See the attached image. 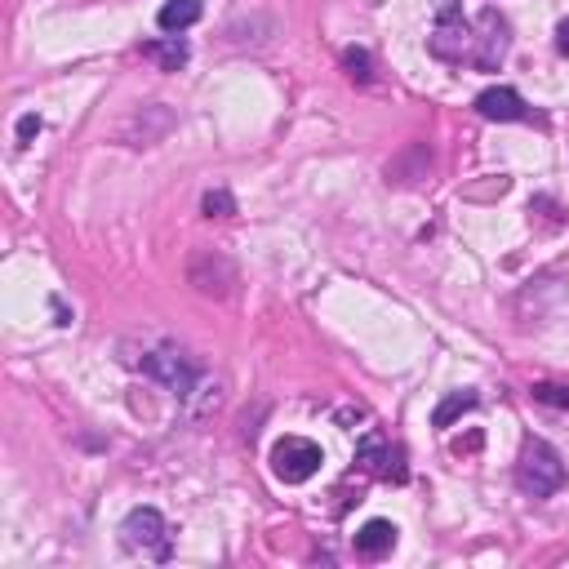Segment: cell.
Returning <instances> with one entry per match:
<instances>
[{
  "label": "cell",
  "mask_w": 569,
  "mask_h": 569,
  "mask_svg": "<svg viewBox=\"0 0 569 569\" xmlns=\"http://www.w3.org/2000/svg\"><path fill=\"white\" fill-rule=\"evenodd\" d=\"M343 67H347V76H352L356 85H369L374 81V58H369V49H343Z\"/></svg>",
  "instance_id": "ac0fdd59"
},
{
  "label": "cell",
  "mask_w": 569,
  "mask_h": 569,
  "mask_svg": "<svg viewBox=\"0 0 569 569\" xmlns=\"http://www.w3.org/2000/svg\"><path fill=\"white\" fill-rule=\"evenodd\" d=\"M472 41L476 36L463 23V5L458 0H436V32L427 36V49L436 58H445V63H458V58H472Z\"/></svg>",
  "instance_id": "277c9868"
},
{
  "label": "cell",
  "mask_w": 569,
  "mask_h": 569,
  "mask_svg": "<svg viewBox=\"0 0 569 569\" xmlns=\"http://www.w3.org/2000/svg\"><path fill=\"white\" fill-rule=\"evenodd\" d=\"M507 49H512V27H507V18L498 14V9H481V36L472 41V63L481 67V72H494L507 58Z\"/></svg>",
  "instance_id": "ba28073f"
},
{
  "label": "cell",
  "mask_w": 569,
  "mask_h": 569,
  "mask_svg": "<svg viewBox=\"0 0 569 569\" xmlns=\"http://www.w3.org/2000/svg\"><path fill=\"white\" fill-rule=\"evenodd\" d=\"M41 134V116H23V121H18V143H32V138Z\"/></svg>",
  "instance_id": "44dd1931"
},
{
  "label": "cell",
  "mask_w": 569,
  "mask_h": 569,
  "mask_svg": "<svg viewBox=\"0 0 569 569\" xmlns=\"http://www.w3.org/2000/svg\"><path fill=\"white\" fill-rule=\"evenodd\" d=\"M476 112L485 116V121H525V98L516 94V89H503V85H494V89H481L476 94Z\"/></svg>",
  "instance_id": "7c38bea8"
},
{
  "label": "cell",
  "mask_w": 569,
  "mask_h": 569,
  "mask_svg": "<svg viewBox=\"0 0 569 569\" xmlns=\"http://www.w3.org/2000/svg\"><path fill=\"white\" fill-rule=\"evenodd\" d=\"M321 463H325L321 445L307 441V436H281L272 449V472H276V481H285V485L312 481V476L321 472Z\"/></svg>",
  "instance_id": "5b68a950"
},
{
  "label": "cell",
  "mask_w": 569,
  "mask_h": 569,
  "mask_svg": "<svg viewBox=\"0 0 569 569\" xmlns=\"http://www.w3.org/2000/svg\"><path fill=\"white\" fill-rule=\"evenodd\" d=\"M556 45H561V54H569V18L556 27Z\"/></svg>",
  "instance_id": "7402d4cb"
},
{
  "label": "cell",
  "mask_w": 569,
  "mask_h": 569,
  "mask_svg": "<svg viewBox=\"0 0 569 569\" xmlns=\"http://www.w3.org/2000/svg\"><path fill=\"white\" fill-rule=\"evenodd\" d=\"M476 405H481V396H476V392H454V396H445V401L436 405L432 423H436V427H454L458 418H463V414H472Z\"/></svg>",
  "instance_id": "e0dca14e"
},
{
  "label": "cell",
  "mask_w": 569,
  "mask_h": 569,
  "mask_svg": "<svg viewBox=\"0 0 569 569\" xmlns=\"http://www.w3.org/2000/svg\"><path fill=\"white\" fill-rule=\"evenodd\" d=\"M187 285H192L201 298L223 303V298L236 294L241 272H236V263L223 254V249H192V258H187Z\"/></svg>",
  "instance_id": "7a4b0ae2"
},
{
  "label": "cell",
  "mask_w": 569,
  "mask_h": 569,
  "mask_svg": "<svg viewBox=\"0 0 569 569\" xmlns=\"http://www.w3.org/2000/svg\"><path fill=\"white\" fill-rule=\"evenodd\" d=\"M356 463H361L365 472L383 476V481H396V485H401L405 476H409V472H405V454H401V445L383 441L378 432L361 436V445H356Z\"/></svg>",
  "instance_id": "9c48e42d"
},
{
  "label": "cell",
  "mask_w": 569,
  "mask_h": 569,
  "mask_svg": "<svg viewBox=\"0 0 569 569\" xmlns=\"http://www.w3.org/2000/svg\"><path fill=\"white\" fill-rule=\"evenodd\" d=\"M121 538L129 552L152 556V561H169V525L156 507H134L121 525Z\"/></svg>",
  "instance_id": "52a82bcc"
},
{
  "label": "cell",
  "mask_w": 569,
  "mask_h": 569,
  "mask_svg": "<svg viewBox=\"0 0 569 569\" xmlns=\"http://www.w3.org/2000/svg\"><path fill=\"white\" fill-rule=\"evenodd\" d=\"M138 369H143L152 383H161L165 392H174L178 401H183V396L201 383V365H196L187 352H178V347H152V352H143Z\"/></svg>",
  "instance_id": "3957f363"
},
{
  "label": "cell",
  "mask_w": 569,
  "mask_h": 569,
  "mask_svg": "<svg viewBox=\"0 0 569 569\" xmlns=\"http://www.w3.org/2000/svg\"><path fill=\"white\" fill-rule=\"evenodd\" d=\"M201 214H205V218H232V214H236V196L227 192V187H214V192H205Z\"/></svg>",
  "instance_id": "d6986e66"
},
{
  "label": "cell",
  "mask_w": 569,
  "mask_h": 569,
  "mask_svg": "<svg viewBox=\"0 0 569 569\" xmlns=\"http://www.w3.org/2000/svg\"><path fill=\"white\" fill-rule=\"evenodd\" d=\"M516 481H521L525 494H534V498H552L556 489L565 485V463H561V454H556V449L547 445V441L529 436V441L521 445Z\"/></svg>",
  "instance_id": "6da1fadb"
},
{
  "label": "cell",
  "mask_w": 569,
  "mask_h": 569,
  "mask_svg": "<svg viewBox=\"0 0 569 569\" xmlns=\"http://www.w3.org/2000/svg\"><path fill=\"white\" fill-rule=\"evenodd\" d=\"M143 58H152L161 72H178V67L192 58V49H187L183 36H165V41H147L143 45Z\"/></svg>",
  "instance_id": "2e32d148"
},
{
  "label": "cell",
  "mask_w": 569,
  "mask_h": 569,
  "mask_svg": "<svg viewBox=\"0 0 569 569\" xmlns=\"http://www.w3.org/2000/svg\"><path fill=\"white\" fill-rule=\"evenodd\" d=\"M174 125H178V116L169 112L165 103H143V107H134V112H129L125 121L112 129V138L121 147H156Z\"/></svg>",
  "instance_id": "8992f818"
},
{
  "label": "cell",
  "mask_w": 569,
  "mask_h": 569,
  "mask_svg": "<svg viewBox=\"0 0 569 569\" xmlns=\"http://www.w3.org/2000/svg\"><path fill=\"white\" fill-rule=\"evenodd\" d=\"M281 32V23H276L272 14H241V18H232V23L223 27V36H227V45H236V49H263L272 36Z\"/></svg>",
  "instance_id": "30bf717a"
},
{
  "label": "cell",
  "mask_w": 569,
  "mask_h": 569,
  "mask_svg": "<svg viewBox=\"0 0 569 569\" xmlns=\"http://www.w3.org/2000/svg\"><path fill=\"white\" fill-rule=\"evenodd\" d=\"M534 401L569 409V383H534Z\"/></svg>",
  "instance_id": "ffe728a7"
},
{
  "label": "cell",
  "mask_w": 569,
  "mask_h": 569,
  "mask_svg": "<svg viewBox=\"0 0 569 569\" xmlns=\"http://www.w3.org/2000/svg\"><path fill=\"white\" fill-rule=\"evenodd\" d=\"M396 547V525L392 521H365L356 529V556H365V561H378L383 552H392Z\"/></svg>",
  "instance_id": "4fadbf2b"
},
{
  "label": "cell",
  "mask_w": 569,
  "mask_h": 569,
  "mask_svg": "<svg viewBox=\"0 0 569 569\" xmlns=\"http://www.w3.org/2000/svg\"><path fill=\"white\" fill-rule=\"evenodd\" d=\"M156 23H161L165 36H183L187 27L201 23V0H165L161 14H156Z\"/></svg>",
  "instance_id": "5bb4252c"
},
{
  "label": "cell",
  "mask_w": 569,
  "mask_h": 569,
  "mask_svg": "<svg viewBox=\"0 0 569 569\" xmlns=\"http://www.w3.org/2000/svg\"><path fill=\"white\" fill-rule=\"evenodd\" d=\"M427 169H432V147H427V143H409L405 152H396L392 161H387V183L418 187L427 178Z\"/></svg>",
  "instance_id": "8fae6325"
},
{
  "label": "cell",
  "mask_w": 569,
  "mask_h": 569,
  "mask_svg": "<svg viewBox=\"0 0 569 569\" xmlns=\"http://www.w3.org/2000/svg\"><path fill=\"white\" fill-rule=\"evenodd\" d=\"M218 405H223V383L209 378V374H201V383L183 396V414L187 418H205V414H214Z\"/></svg>",
  "instance_id": "9a60e30c"
}]
</instances>
